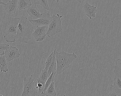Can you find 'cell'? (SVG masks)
Instances as JSON below:
<instances>
[{
	"instance_id": "52a82bcc",
	"label": "cell",
	"mask_w": 121,
	"mask_h": 96,
	"mask_svg": "<svg viewBox=\"0 0 121 96\" xmlns=\"http://www.w3.org/2000/svg\"><path fill=\"white\" fill-rule=\"evenodd\" d=\"M4 55L8 62L18 58L20 56L18 49L13 46H9L5 51Z\"/></svg>"
},
{
	"instance_id": "83f0119b",
	"label": "cell",
	"mask_w": 121,
	"mask_h": 96,
	"mask_svg": "<svg viewBox=\"0 0 121 96\" xmlns=\"http://www.w3.org/2000/svg\"><path fill=\"white\" fill-rule=\"evenodd\" d=\"M0 96H4L2 92L0 91Z\"/></svg>"
},
{
	"instance_id": "277c9868",
	"label": "cell",
	"mask_w": 121,
	"mask_h": 96,
	"mask_svg": "<svg viewBox=\"0 0 121 96\" xmlns=\"http://www.w3.org/2000/svg\"><path fill=\"white\" fill-rule=\"evenodd\" d=\"M52 17V20L49 25V28L47 32V35L49 38L63 31L61 20L62 15L57 13L56 15H53Z\"/></svg>"
},
{
	"instance_id": "3957f363",
	"label": "cell",
	"mask_w": 121,
	"mask_h": 96,
	"mask_svg": "<svg viewBox=\"0 0 121 96\" xmlns=\"http://www.w3.org/2000/svg\"><path fill=\"white\" fill-rule=\"evenodd\" d=\"M57 63L56 74H60L70 67L73 61L77 59V56L74 53H66L64 50L59 52L54 50Z\"/></svg>"
},
{
	"instance_id": "8992f818",
	"label": "cell",
	"mask_w": 121,
	"mask_h": 96,
	"mask_svg": "<svg viewBox=\"0 0 121 96\" xmlns=\"http://www.w3.org/2000/svg\"><path fill=\"white\" fill-rule=\"evenodd\" d=\"M41 17L37 19L29 20L30 23L37 27H43L48 26L52 22V18L49 13H43Z\"/></svg>"
},
{
	"instance_id": "9a60e30c",
	"label": "cell",
	"mask_w": 121,
	"mask_h": 96,
	"mask_svg": "<svg viewBox=\"0 0 121 96\" xmlns=\"http://www.w3.org/2000/svg\"><path fill=\"white\" fill-rule=\"evenodd\" d=\"M109 93L108 96H121V89L110 84Z\"/></svg>"
},
{
	"instance_id": "603a6c76",
	"label": "cell",
	"mask_w": 121,
	"mask_h": 96,
	"mask_svg": "<svg viewBox=\"0 0 121 96\" xmlns=\"http://www.w3.org/2000/svg\"><path fill=\"white\" fill-rule=\"evenodd\" d=\"M9 45L5 44H0V56L4 55L5 51L9 48Z\"/></svg>"
},
{
	"instance_id": "ffe728a7",
	"label": "cell",
	"mask_w": 121,
	"mask_h": 96,
	"mask_svg": "<svg viewBox=\"0 0 121 96\" xmlns=\"http://www.w3.org/2000/svg\"><path fill=\"white\" fill-rule=\"evenodd\" d=\"M53 56H54V51L52 52L51 54L48 56L47 58L46 61L45 63V69H48L49 67H50L51 63L52 62Z\"/></svg>"
},
{
	"instance_id": "ac0fdd59",
	"label": "cell",
	"mask_w": 121,
	"mask_h": 96,
	"mask_svg": "<svg viewBox=\"0 0 121 96\" xmlns=\"http://www.w3.org/2000/svg\"><path fill=\"white\" fill-rule=\"evenodd\" d=\"M35 5L41 6L44 9L48 11L49 10V6L47 0H33Z\"/></svg>"
},
{
	"instance_id": "9c48e42d",
	"label": "cell",
	"mask_w": 121,
	"mask_h": 96,
	"mask_svg": "<svg viewBox=\"0 0 121 96\" xmlns=\"http://www.w3.org/2000/svg\"><path fill=\"white\" fill-rule=\"evenodd\" d=\"M83 8L85 15L90 19L96 17L97 13V10L96 6L91 5L87 1L84 4Z\"/></svg>"
},
{
	"instance_id": "484cf974",
	"label": "cell",
	"mask_w": 121,
	"mask_h": 96,
	"mask_svg": "<svg viewBox=\"0 0 121 96\" xmlns=\"http://www.w3.org/2000/svg\"><path fill=\"white\" fill-rule=\"evenodd\" d=\"M6 4L2 1V0H0V5H5Z\"/></svg>"
},
{
	"instance_id": "44dd1931",
	"label": "cell",
	"mask_w": 121,
	"mask_h": 96,
	"mask_svg": "<svg viewBox=\"0 0 121 96\" xmlns=\"http://www.w3.org/2000/svg\"><path fill=\"white\" fill-rule=\"evenodd\" d=\"M114 73L116 75L118 76L121 78V65L119 64L116 63L114 67Z\"/></svg>"
},
{
	"instance_id": "f546056e",
	"label": "cell",
	"mask_w": 121,
	"mask_h": 96,
	"mask_svg": "<svg viewBox=\"0 0 121 96\" xmlns=\"http://www.w3.org/2000/svg\"></svg>"
},
{
	"instance_id": "7c38bea8",
	"label": "cell",
	"mask_w": 121,
	"mask_h": 96,
	"mask_svg": "<svg viewBox=\"0 0 121 96\" xmlns=\"http://www.w3.org/2000/svg\"><path fill=\"white\" fill-rule=\"evenodd\" d=\"M32 5L30 0H18V8L20 11L28 9Z\"/></svg>"
},
{
	"instance_id": "6da1fadb",
	"label": "cell",
	"mask_w": 121,
	"mask_h": 96,
	"mask_svg": "<svg viewBox=\"0 0 121 96\" xmlns=\"http://www.w3.org/2000/svg\"><path fill=\"white\" fill-rule=\"evenodd\" d=\"M34 28L27 18L21 16L19 18L16 39L20 42L28 43L32 39Z\"/></svg>"
},
{
	"instance_id": "30bf717a",
	"label": "cell",
	"mask_w": 121,
	"mask_h": 96,
	"mask_svg": "<svg viewBox=\"0 0 121 96\" xmlns=\"http://www.w3.org/2000/svg\"><path fill=\"white\" fill-rule=\"evenodd\" d=\"M18 0H11L6 4L4 8L6 13L10 15L15 13L18 8Z\"/></svg>"
},
{
	"instance_id": "2e32d148",
	"label": "cell",
	"mask_w": 121,
	"mask_h": 96,
	"mask_svg": "<svg viewBox=\"0 0 121 96\" xmlns=\"http://www.w3.org/2000/svg\"><path fill=\"white\" fill-rule=\"evenodd\" d=\"M56 74V70H54V72H52V73L49 77V78H48L47 80L46 81L44 90H43V91L42 92L41 94H43V93L46 91V90L49 86L50 85L52 84V82L54 81L55 77Z\"/></svg>"
},
{
	"instance_id": "4316f807",
	"label": "cell",
	"mask_w": 121,
	"mask_h": 96,
	"mask_svg": "<svg viewBox=\"0 0 121 96\" xmlns=\"http://www.w3.org/2000/svg\"><path fill=\"white\" fill-rule=\"evenodd\" d=\"M60 0H52V1H54V2L56 1L58 4L59 3V1Z\"/></svg>"
},
{
	"instance_id": "4fadbf2b",
	"label": "cell",
	"mask_w": 121,
	"mask_h": 96,
	"mask_svg": "<svg viewBox=\"0 0 121 96\" xmlns=\"http://www.w3.org/2000/svg\"><path fill=\"white\" fill-rule=\"evenodd\" d=\"M8 71V62L4 55L0 57V72L6 73Z\"/></svg>"
},
{
	"instance_id": "f1b7e54d",
	"label": "cell",
	"mask_w": 121,
	"mask_h": 96,
	"mask_svg": "<svg viewBox=\"0 0 121 96\" xmlns=\"http://www.w3.org/2000/svg\"><path fill=\"white\" fill-rule=\"evenodd\" d=\"M64 96H65V95H64Z\"/></svg>"
},
{
	"instance_id": "5bb4252c",
	"label": "cell",
	"mask_w": 121,
	"mask_h": 96,
	"mask_svg": "<svg viewBox=\"0 0 121 96\" xmlns=\"http://www.w3.org/2000/svg\"><path fill=\"white\" fill-rule=\"evenodd\" d=\"M46 96H56V92L55 89L54 81L52 82L46 91L43 93Z\"/></svg>"
},
{
	"instance_id": "8fae6325",
	"label": "cell",
	"mask_w": 121,
	"mask_h": 96,
	"mask_svg": "<svg viewBox=\"0 0 121 96\" xmlns=\"http://www.w3.org/2000/svg\"><path fill=\"white\" fill-rule=\"evenodd\" d=\"M27 13L30 17L33 18V19H37L41 17L42 15V13H41L39 10L36 6H32L27 9Z\"/></svg>"
},
{
	"instance_id": "d4e9b609",
	"label": "cell",
	"mask_w": 121,
	"mask_h": 96,
	"mask_svg": "<svg viewBox=\"0 0 121 96\" xmlns=\"http://www.w3.org/2000/svg\"><path fill=\"white\" fill-rule=\"evenodd\" d=\"M86 0H77V1L80 3H83Z\"/></svg>"
},
{
	"instance_id": "d6986e66",
	"label": "cell",
	"mask_w": 121,
	"mask_h": 96,
	"mask_svg": "<svg viewBox=\"0 0 121 96\" xmlns=\"http://www.w3.org/2000/svg\"><path fill=\"white\" fill-rule=\"evenodd\" d=\"M48 70L47 69H43L39 77L40 80L45 82L49 77L48 74Z\"/></svg>"
},
{
	"instance_id": "7a4b0ae2",
	"label": "cell",
	"mask_w": 121,
	"mask_h": 96,
	"mask_svg": "<svg viewBox=\"0 0 121 96\" xmlns=\"http://www.w3.org/2000/svg\"><path fill=\"white\" fill-rule=\"evenodd\" d=\"M19 18L8 17L3 22L2 30L6 42L14 43L16 40Z\"/></svg>"
},
{
	"instance_id": "ba28073f",
	"label": "cell",
	"mask_w": 121,
	"mask_h": 96,
	"mask_svg": "<svg viewBox=\"0 0 121 96\" xmlns=\"http://www.w3.org/2000/svg\"><path fill=\"white\" fill-rule=\"evenodd\" d=\"M46 26L36 27L32 36L35 38L37 42L43 41L47 35Z\"/></svg>"
},
{
	"instance_id": "e0dca14e",
	"label": "cell",
	"mask_w": 121,
	"mask_h": 96,
	"mask_svg": "<svg viewBox=\"0 0 121 96\" xmlns=\"http://www.w3.org/2000/svg\"><path fill=\"white\" fill-rule=\"evenodd\" d=\"M57 69V63L56 61V56H55V52L54 50V56H53V60L52 62L50 65V66L49 67L48 70V74L49 77L51 75L52 72L54 70L56 71Z\"/></svg>"
},
{
	"instance_id": "5b68a950",
	"label": "cell",
	"mask_w": 121,
	"mask_h": 96,
	"mask_svg": "<svg viewBox=\"0 0 121 96\" xmlns=\"http://www.w3.org/2000/svg\"><path fill=\"white\" fill-rule=\"evenodd\" d=\"M36 83L32 75L26 76L24 77V87L21 96H36L38 89L36 88Z\"/></svg>"
},
{
	"instance_id": "7402d4cb",
	"label": "cell",
	"mask_w": 121,
	"mask_h": 96,
	"mask_svg": "<svg viewBox=\"0 0 121 96\" xmlns=\"http://www.w3.org/2000/svg\"><path fill=\"white\" fill-rule=\"evenodd\" d=\"M114 86L117 88L121 89V78L117 75L115 76L114 79Z\"/></svg>"
},
{
	"instance_id": "cb8c5ba5",
	"label": "cell",
	"mask_w": 121,
	"mask_h": 96,
	"mask_svg": "<svg viewBox=\"0 0 121 96\" xmlns=\"http://www.w3.org/2000/svg\"><path fill=\"white\" fill-rule=\"evenodd\" d=\"M116 63L119 64L121 65V58H119L115 61Z\"/></svg>"
}]
</instances>
